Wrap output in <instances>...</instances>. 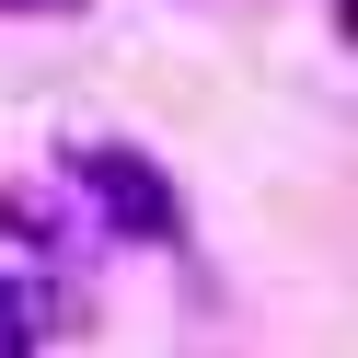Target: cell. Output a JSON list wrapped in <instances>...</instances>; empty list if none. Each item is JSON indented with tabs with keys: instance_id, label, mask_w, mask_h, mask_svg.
<instances>
[{
	"instance_id": "cell-2",
	"label": "cell",
	"mask_w": 358,
	"mask_h": 358,
	"mask_svg": "<svg viewBox=\"0 0 358 358\" xmlns=\"http://www.w3.org/2000/svg\"><path fill=\"white\" fill-rule=\"evenodd\" d=\"M0 358H35V312H24L12 278H0Z\"/></svg>"
},
{
	"instance_id": "cell-1",
	"label": "cell",
	"mask_w": 358,
	"mask_h": 358,
	"mask_svg": "<svg viewBox=\"0 0 358 358\" xmlns=\"http://www.w3.org/2000/svg\"><path fill=\"white\" fill-rule=\"evenodd\" d=\"M70 173H81L93 196H104V220H116V231H139V243H173V231H185V208H173V185H162V173L139 162V150H81Z\"/></svg>"
},
{
	"instance_id": "cell-3",
	"label": "cell",
	"mask_w": 358,
	"mask_h": 358,
	"mask_svg": "<svg viewBox=\"0 0 358 358\" xmlns=\"http://www.w3.org/2000/svg\"><path fill=\"white\" fill-rule=\"evenodd\" d=\"M0 12H81V0H0Z\"/></svg>"
}]
</instances>
